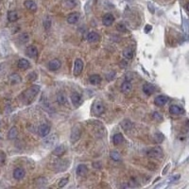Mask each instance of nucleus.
<instances>
[{
  "label": "nucleus",
  "instance_id": "1",
  "mask_svg": "<svg viewBox=\"0 0 189 189\" xmlns=\"http://www.w3.org/2000/svg\"><path fill=\"white\" fill-rule=\"evenodd\" d=\"M39 91H40V86H38V85H32L31 87L27 89V90L21 95V98H22L23 102L25 103V104H29V103L34 99V98L38 95Z\"/></svg>",
  "mask_w": 189,
  "mask_h": 189
},
{
  "label": "nucleus",
  "instance_id": "2",
  "mask_svg": "<svg viewBox=\"0 0 189 189\" xmlns=\"http://www.w3.org/2000/svg\"><path fill=\"white\" fill-rule=\"evenodd\" d=\"M93 113L95 115H101L103 113L105 112V107L104 104L99 101V100H96L94 103H93V108H92Z\"/></svg>",
  "mask_w": 189,
  "mask_h": 189
},
{
  "label": "nucleus",
  "instance_id": "3",
  "mask_svg": "<svg viewBox=\"0 0 189 189\" xmlns=\"http://www.w3.org/2000/svg\"><path fill=\"white\" fill-rule=\"evenodd\" d=\"M147 156L151 159H160L163 157V149L160 147H155L147 152Z\"/></svg>",
  "mask_w": 189,
  "mask_h": 189
},
{
  "label": "nucleus",
  "instance_id": "4",
  "mask_svg": "<svg viewBox=\"0 0 189 189\" xmlns=\"http://www.w3.org/2000/svg\"><path fill=\"white\" fill-rule=\"evenodd\" d=\"M82 68H83V63L81 59H77L75 61L74 63V75L75 76H78L82 71Z\"/></svg>",
  "mask_w": 189,
  "mask_h": 189
},
{
  "label": "nucleus",
  "instance_id": "5",
  "mask_svg": "<svg viewBox=\"0 0 189 189\" xmlns=\"http://www.w3.org/2000/svg\"><path fill=\"white\" fill-rule=\"evenodd\" d=\"M81 129L78 128V127L76 125L73 129H72V132H71V136H70V138H71V141L72 142H76L78 138H80V136H81Z\"/></svg>",
  "mask_w": 189,
  "mask_h": 189
},
{
  "label": "nucleus",
  "instance_id": "6",
  "mask_svg": "<svg viewBox=\"0 0 189 189\" xmlns=\"http://www.w3.org/2000/svg\"><path fill=\"white\" fill-rule=\"evenodd\" d=\"M71 101L73 103V105L78 107L81 104V101H82V98H81V96L78 93H73L71 95Z\"/></svg>",
  "mask_w": 189,
  "mask_h": 189
},
{
  "label": "nucleus",
  "instance_id": "7",
  "mask_svg": "<svg viewBox=\"0 0 189 189\" xmlns=\"http://www.w3.org/2000/svg\"><path fill=\"white\" fill-rule=\"evenodd\" d=\"M49 132H50V127L46 124H43L40 126L39 128V130H38V132H39V135L42 136V137H46L49 134Z\"/></svg>",
  "mask_w": 189,
  "mask_h": 189
},
{
  "label": "nucleus",
  "instance_id": "8",
  "mask_svg": "<svg viewBox=\"0 0 189 189\" xmlns=\"http://www.w3.org/2000/svg\"><path fill=\"white\" fill-rule=\"evenodd\" d=\"M113 22H115V17H113V14H111V13H107V14H105L104 16H103L102 23L104 24L105 26H107V27L112 26Z\"/></svg>",
  "mask_w": 189,
  "mask_h": 189
},
{
  "label": "nucleus",
  "instance_id": "9",
  "mask_svg": "<svg viewBox=\"0 0 189 189\" xmlns=\"http://www.w3.org/2000/svg\"><path fill=\"white\" fill-rule=\"evenodd\" d=\"M167 101H168V98L166 96H158V97H156L155 99H154V103H155V105L158 106V107H162V106H164Z\"/></svg>",
  "mask_w": 189,
  "mask_h": 189
},
{
  "label": "nucleus",
  "instance_id": "10",
  "mask_svg": "<svg viewBox=\"0 0 189 189\" xmlns=\"http://www.w3.org/2000/svg\"><path fill=\"white\" fill-rule=\"evenodd\" d=\"M25 170L23 169L21 167H17L14 169L13 171V178L15 179V180H22V179L25 177Z\"/></svg>",
  "mask_w": 189,
  "mask_h": 189
},
{
  "label": "nucleus",
  "instance_id": "11",
  "mask_svg": "<svg viewBox=\"0 0 189 189\" xmlns=\"http://www.w3.org/2000/svg\"><path fill=\"white\" fill-rule=\"evenodd\" d=\"M61 63L60 60L54 59V60H51L48 63V68L51 71H56L61 67Z\"/></svg>",
  "mask_w": 189,
  "mask_h": 189
},
{
  "label": "nucleus",
  "instance_id": "12",
  "mask_svg": "<svg viewBox=\"0 0 189 189\" xmlns=\"http://www.w3.org/2000/svg\"><path fill=\"white\" fill-rule=\"evenodd\" d=\"M169 113L171 115H183L184 113V109L181 108L180 106L178 105H171L170 108H169Z\"/></svg>",
  "mask_w": 189,
  "mask_h": 189
},
{
  "label": "nucleus",
  "instance_id": "13",
  "mask_svg": "<svg viewBox=\"0 0 189 189\" xmlns=\"http://www.w3.org/2000/svg\"><path fill=\"white\" fill-rule=\"evenodd\" d=\"M26 53H27V56H29V58H36L37 55H38V50H37V48H36V46H29L27 47Z\"/></svg>",
  "mask_w": 189,
  "mask_h": 189
},
{
  "label": "nucleus",
  "instance_id": "14",
  "mask_svg": "<svg viewBox=\"0 0 189 189\" xmlns=\"http://www.w3.org/2000/svg\"><path fill=\"white\" fill-rule=\"evenodd\" d=\"M154 90H155L154 86H153L152 84L149 83V82H146V83L143 85V91H144V93H145V94L147 95V96L152 95L153 93H154Z\"/></svg>",
  "mask_w": 189,
  "mask_h": 189
},
{
  "label": "nucleus",
  "instance_id": "15",
  "mask_svg": "<svg viewBox=\"0 0 189 189\" xmlns=\"http://www.w3.org/2000/svg\"><path fill=\"white\" fill-rule=\"evenodd\" d=\"M80 19V13L78 12H72L67 16V22L69 24H75Z\"/></svg>",
  "mask_w": 189,
  "mask_h": 189
},
{
  "label": "nucleus",
  "instance_id": "16",
  "mask_svg": "<svg viewBox=\"0 0 189 189\" xmlns=\"http://www.w3.org/2000/svg\"><path fill=\"white\" fill-rule=\"evenodd\" d=\"M24 5H25L26 8L30 12H35L37 10L36 3L32 1V0H27V1H25V3H24Z\"/></svg>",
  "mask_w": 189,
  "mask_h": 189
},
{
  "label": "nucleus",
  "instance_id": "17",
  "mask_svg": "<svg viewBox=\"0 0 189 189\" xmlns=\"http://www.w3.org/2000/svg\"><path fill=\"white\" fill-rule=\"evenodd\" d=\"M99 35L97 33V32H95V31H92L88 34V36H87V41L89 43H97L98 41L99 40Z\"/></svg>",
  "mask_w": 189,
  "mask_h": 189
},
{
  "label": "nucleus",
  "instance_id": "18",
  "mask_svg": "<svg viewBox=\"0 0 189 189\" xmlns=\"http://www.w3.org/2000/svg\"><path fill=\"white\" fill-rule=\"evenodd\" d=\"M9 80H10V82H11L12 84H18L22 81L21 77H20V76L18 74H16V73H13V74H12L11 76H10Z\"/></svg>",
  "mask_w": 189,
  "mask_h": 189
},
{
  "label": "nucleus",
  "instance_id": "19",
  "mask_svg": "<svg viewBox=\"0 0 189 189\" xmlns=\"http://www.w3.org/2000/svg\"><path fill=\"white\" fill-rule=\"evenodd\" d=\"M132 85L130 83V81H126L122 83L121 85V91L123 93H129L132 91Z\"/></svg>",
  "mask_w": 189,
  "mask_h": 189
},
{
  "label": "nucleus",
  "instance_id": "20",
  "mask_svg": "<svg viewBox=\"0 0 189 189\" xmlns=\"http://www.w3.org/2000/svg\"><path fill=\"white\" fill-rule=\"evenodd\" d=\"M87 171H88V168L85 164H80V166H78L77 174L78 175V176H85L87 173Z\"/></svg>",
  "mask_w": 189,
  "mask_h": 189
},
{
  "label": "nucleus",
  "instance_id": "21",
  "mask_svg": "<svg viewBox=\"0 0 189 189\" xmlns=\"http://www.w3.org/2000/svg\"><path fill=\"white\" fill-rule=\"evenodd\" d=\"M101 81V78L99 75H92L90 78H89V82L91 84H94V85H97L99 84Z\"/></svg>",
  "mask_w": 189,
  "mask_h": 189
},
{
  "label": "nucleus",
  "instance_id": "22",
  "mask_svg": "<svg viewBox=\"0 0 189 189\" xmlns=\"http://www.w3.org/2000/svg\"><path fill=\"white\" fill-rule=\"evenodd\" d=\"M123 141H124V137H123L121 133H116L113 137V142L115 145H120Z\"/></svg>",
  "mask_w": 189,
  "mask_h": 189
},
{
  "label": "nucleus",
  "instance_id": "23",
  "mask_svg": "<svg viewBox=\"0 0 189 189\" xmlns=\"http://www.w3.org/2000/svg\"><path fill=\"white\" fill-rule=\"evenodd\" d=\"M29 65H30L29 61L27 60H26V59H21V60H19V61H18V67L20 68V69L26 70L29 67Z\"/></svg>",
  "mask_w": 189,
  "mask_h": 189
},
{
  "label": "nucleus",
  "instance_id": "24",
  "mask_svg": "<svg viewBox=\"0 0 189 189\" xmlns=\"http://www.w3.org/2000/svg\"><path fill=\"white\" fill-rule=\"evenodd\" d=\"M123 56L128 60L132 59L133 58V50L130 48V47H127V48L123 50Z\"/></svg>",
  "mask_w": 189,
  "mask_h": 189
},
{
  "label": "nucleus",
  "instance_id": "25",
  "mask_svg": "<svg viewBox=\"0 0 189 189\" xmlns=\"http://www.w3.org/2000/svg\"><path fill=\"white\" fill-rule=\"evenodd\" d=\"M64 151H65V147L64 146H59V147H55V149L53 150L52 153L56 156H61L64 153Z\"/></svg>",
  "mask_w": 189,
  "mask_h": 189
},
{
  "label": "nucleus",
  "instance_id": "26",
  "mask_svg": "<svg viewBox=\"0 0 189 189\" xmlns=\"http://www.w3.org/2000/svg\"><path fill=\"white\" fill-rule=\"evenodd\" d=\"M8 19L10 22H15L18 19V14L15 11H11L8 13Z\"/></svg>",
  "mask_w": 189,
  "mask_h": 189
},
{
  "label": "nucleus",
  "instance_id": "27",
  "mask_svg": "<svg viewBox=\"0 0 189 189\" xmlns=\"http://www.w3.org/2000/svg\"><path fill=\"white\" fill-rule=\"evenodd\" d=\"M17 134H18V130H17V128H16V127H12V128L10 130L8 137L10 139H14L15 137L17 136Z\"/></svg>",
  "mask_w": 189,
  "mask_h": 189
},
{
  "label": "nucleus",
  "instance_id": "28",
  "mask_svg": "<svg viewBox=\"0 0 189 189\" xmlns=\"http://www.w3.org/2000/svg\"><path fill=\"white\" fill-rule=\"evenodd\" d=\"M110 157H111L113 161H120V160H121V156H120V154L116 150H112L111 153H110Z\"/></svg>",
  "mask_w": 189,
  "mask_h": 189
},
{
  "label": "nucleus",
  "instance_id": "29",
  "mask_svg": "<svg viewBox=\"0 0 189 189\" xmlns=\"http://www.w3.org/2000/svg\"><path fill=\"white\" fill-rule=\"evenodd\" d=\"M46 183H47V180L46 178H43V177H41L36 180V184H37L38 186H40V187L44 186V185L46 184Z\"/></svg>",
  "mask_w": 189,
  "mask_h": 189
},
{
  "label": "nucleus",
  "instance_id": "30",
  "mask_svg": "<svg viewBox=\"0 0 189 189\" xmlns=\"http://www.w3.org/2000/svg\"><path fill=\"white\" fill-rule=\"evenodd\" d=\"M183 27H184L185 35H186L187 37H189V23H188V20H186V19L184 20Z\"/></svg>",
  "mask_w": 189,
  "mask_h": 189
},
{
  "label": "nucleus",
  "instance_id": "31",
  "mask_svg": "<svg viewBox=\"0 0 189 189\" xmlns=\"http://www.w3.org/2000/svg\"><path fill=\"white\" fill-rule=\"evenodd\" d=\"M76 1L75 0H66V1L64 2V6L66 7V8L68 9V8H70V9H72V8H74V7L76 6Z\"/></svg>",
  "mask_w": 189,
  "mask_h": 189
},
{
  "label": "nucleus",
  "instance_id": "32",
  "mask_svg": "<svg viewBox=\"0 0 189 189\" xmlns=\"http://www.w3.org/2000/svg\"><path fill=\"white\" fill-rule=\"evenodd\" d=\"M164 135L162 134V133H160V132H157L155 136H154V139H155V141L157 143H161V142H163V140H164Z\"/></svg>",
  "mask_w": 189,
  "mask_h": 189
},
{
  "label": "nucleus",
  "instance_id": "33",
  "mask_svg": "<svg viewBox=\"0 0 189 189\" xmlns=\"http://www.w3.org/2000/svg\"><path fill=\"white\" fill-rule=\"evenodd\" d=\"M116 29H117V30H119V31H121V32H125L126 30H127V27L125 26V24H123L122 22L117 24V26H116Z\"/></svg>",
  "mask_w": 189,
  "mask_h": 189
},
{
  "label": "nucleus",
  "instance_id": "34",
  "mask_svg": "<svg viewBox=\"0 0 189 189\" xmlns=\"http://www.w3.org/2000/svg\"><path fill=\"white\" fill-rule=\"evenodd\" d=\"M67 183H68V179L67 178H63V179H61V180H60L58 186H59V187H63Z\"/></svg>",
  "mask_w": 189,
  "mask_h": 189
},
{
  "label": "nucleus",
  "instance_id": "35",
  "mask_svg": "<svg viewBox=\"0 0 189 189\" xmlns=\"http://www.w3.org/2000/svg\"><path fill=\"white\" fill-rule=\"evenodd\" d=\"M152 116H153V118L156 120V121H161V120L163 119L162 115H161L160 113H157V112H154V113H152Z\"/></svg>",
  "mask_w": 189,
  "mask_h": 189
},
{
  "label": "nucleus",
  "instance_id": "36",
  "mask_svg": "<svg viewBox=\"0 0 189 189\" xmlns=\"http://www.w3.org/2000/svg\"><path fill=\"white\" fill-rule=\"evenodd\" d=\"M147 7H149V11L150 12V13H152L153 14V13L155 12V10H154V7L152 6V4H151L150 2H149L147 3Z\"/></svg>",
  "mask_w": 189,
  "mask_h": 189
},
{
  "label": "nucleus",
  "instance_id": "37",
  "mask_svg": "<svg viewBox=\"0 0 189 189\" xmlns=\"http://www.w3.org/2000/svg\"><path fill=\"white\" fill-rule=\"evenodd\" d=\"M58 101H59L61 104H63V103L65 102V98H64V96L63 95H59L58 96Z\"/></svg>",
  "mask_w": 189,
  "mask_h": 189
},
{
  "label": "nucleus",
  "instance_id": "38",
  "mask_svg": "<svg viewBox=\"0 0 189 189\" xmlns=\"http://www.w3.org/2000/svg\"><path fill=\"white\" fill-rule=\"evenodd\" d=\"M151 29H152V27L150 25H146L145 29H144V31H145V33H149Z\"/></svg>",
  "mask_w": 189,
  "mask_h": 189
},
{
  "label": "nucleus",
  "instance_id": "39",
  "mask_svg": "<svg viewBox=\"0 0 189 189\" xmlns=\"http://www.w3.org/2000/svg\"><path fill=\"white\" fill-rule=\"evenodd\" d=\"M169 166H170V164H167L166 166V167H164V169L163 170V175H166V172H167V170L169 169Z\"/></svg>",
  "mask_w": 189,
  "mask_h": 189
},
{
  "label": "nucleus",
  "instance_id": "40",
  "mask_svg": "<svg viewBox=\"0 0 189 189\" xmlns=\"http://www.w3.org/2000/svg\"><path fill=\"white\" fill-rule=\"evenodd\" d=\"M180 175H177V176H173L172 178L170 179V181H177V180H179L180 179Z\"/></svg>",
  "mask_w": 189,
  "mask_h": 189
},
{
  "label": "nucleus",
  "instance_id": "41",
  "mask_svg": "<svg viewBox=\"0 0 189 189\" xmlns=\"http://www.w3.org/2000/svg\"><path fill=\"white\" fill-rule=\"evenodd\" d=\"M185 9H186V10H187V11L189 12V2L187 3V5H186V6H185Z\"/></svg>",
  "mask_w": 189,
  "mask_h": 189
},
{
  "label": "nucleus",
  "instance_id": "42",
  "mask_svg": "<svg viewBox=\"0 0 189 189\" xmlns=\"http://www.w3.org/2000/svg\"><path fill=\"white\" fill-rule=\"evenodd\" d=\"M126 1H129L130 2V1H132V0H126Z\"/></svg>",
  "mask_w": 189,
  "mask_h": 189
}]
</instances>
